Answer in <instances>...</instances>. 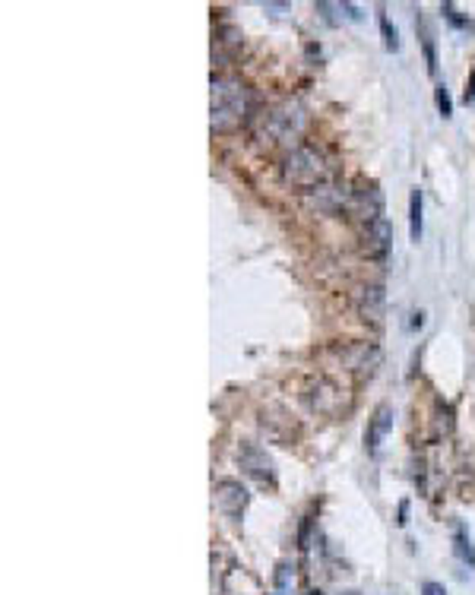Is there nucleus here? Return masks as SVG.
Returning <instances> with one entry per match:
<instances>
[{
  "label": "nucleus",
  "mask_w": 475,
  "mask_h": 595,
  "mask_svg": "<svg viewBox=\"0 0 475 595\" xmlns=\"http://www.w3.org/2000/svg\"><path fill=\"white\" fill-rule=\"evenodd\" d=\"M339 361L352 374H374L380 364V349L374 342H349L339 349Z\"/></svg>",
  "instance_id": "nucleus-5"
},
{
  "label": "nucleus",
  "mask_w": 475,
  "mask_h": 595,
  "mask_svg": "<svg viewBox=\"0 0 475 595\" xmlns=\"http://www.w3.org/2000/svg\"><path fill=\"white\" fill-rule=\"evenodd\" d=\"M349 197L352 190H345V187H336V184H320L314 187V190H308V203L314 206L317 212H339V209H349Z\"/></svg>",
  "instance_id": "nucleus-8"
},
{
  "label": "nucleus",
  "mask_w": 475,
  "mask_h": 595,
  "mask_svg": "<svg viewBox=\"0 0 475 595\" xmlns=\"http://www.w3.org/2000/svg\"><path fill=\"white\" fill-rule=\"evenodd\" d=\"M396 516H400V520H396L400 526H406V522H409V504H406V500L400 504V513H396Z\"/></svg>",
  "instance_id": "nucleus-20"
},
{
  "label": "nucleus",
  "mask_w": 475,
  "mask_h": 595,
  "mask_svg": "<svg viewBox=\"0 0 475 595\" xmlns=\"http://www.w3.org/2000/svg\"><path fill=\"white\" fill-rule=\"evenodd\" d=\"M250 92L241 80L234 76H213V92H209V114H213V130L228 133L248 117Z\"/></svg>",
  "instance_id": "nucleus-1"
},
{
  "label": "nucleus",
  "mask_w": 475,
  "mask_h": 595,
  "mask_svg": "<svg viewBox=\"0 0 475 595\" xmlns=\"http://www.w3.org/2000/svg\"><path fill=\"white\" fill-rule=\"evenodd\" d=\"M441 13H444V16H447V20H450V22H453V26H456V29H462V26H469V22H466V20H462V16H460V13H456V7H453V3H444V7H441Z\"/></svg>",
  "instance_id": "nucleus-17"
},
{
  "label": "nucleus",
  "mask_w": 475,
  "mask_h": 595,
  "mask_svg": "<svg viewBox=\"0 0 475 595\" xmlns=\"http://www.w3.org/2000/svg\"><path fill=\"white\" fill-rule=\"evenodd\" d=\"M409 238L412 241L421 238V190L419 187L409 193Z\"/></svg>",
  "instance_id": "nucleus-13"
},
{
  "label": "nucleus",
  "mask_w": 475,
  "mask_h": 595,
  "mask_svg": "<svg viewBox=\"0 0 475 595\" xmlns=\"http://www.w3.org/2000/svg\"><path fill=\"white\" fill-rule=\"evenodd\" d=\"M355 308H359V314L365 317V320H374L377 323L380 317H384V288L380 285H361L355 288Z\"/></svg>",
  "instance_id": "nucleus-11"
},
{
  "label": "nucleus",
  "mask_w": 475,
  "mask_h": 595,
  "mask_svg": "<svg viewBox=\"0 0 475 595\" xmlns=\"http://www.w3.org/2000/svg\"><path fill=\"white\" fill-rule=\"evenodd\" d=\"M380 32H384V45L386 51H400V35H396V29L390 26V16L380 10Z\"/></svg>",
  "instance_id": "nucleus-14"
},
{
  "label": "nucleus",
  "mask_w": 475,
  "mask_h": 595,
  "mask_svg": "<svg viewBox=\"0 0 475 595\" xmlns=\"http://www.w3.org/2000/svg\"><path fill=\"white\" fill-rule=\"evenodd\" d=\"M393 405L390 402H380L377 409H374V415L368 418V434H365V444H368V450H377L380 444H384V437L390 434V428H393Z\"/></svg>",
  "instance_id": "nucleus-10"
},
{
  "label": "nucleus",
  "mask_w": 475,
  "mask_h": 595,
  "mask_svg": "<svg viewBox=\"0 0 475 595\" xmlns=\"http://www.w3.org/2000/svg\"><path fill=\"white\" fill-rule=\"evenodd\" d=\"M216 504L228 520H241L244 506H248V488L234 479H222L216 481Z\"/></svg>",
  "instance_id": "nucleus-6"
},
{
  "label": "nucleus",
  "mask_w": 475,
  "mask_h": 595,
  "mask_svg": "<svg viewBox=\"0 0 475 595\" xmlns=\"http://www.w3.org/2000/svg\"><path fill=\"white\" fill-rule=\"evenodd\" d=\"M238 462H241V469L250 475V479L273 481V459L266 456V450H260V446L250 444V440H244V444L238 446Z\"/></svg>",
  "instance_id": "nucleus-7"
},
{
  "label": "nucleus",
  "mask_w": 475,
  "mask_h": 595,
  "mask_svg": "<svg viewBox=\"0 0 475 595\" xmlns=\"http://www.w3.org/2000/svg\"><path fill=\"white\" fill-rule=\"evenodd\" d=\"M437 108H441V114H444V117L453 114V102H450L447 86H437Z\"/></svg>",
  "instance_id": "nucleus-16"
},
{
  "label": "nucleus",
  "mask_w": 475,
  "mask_h": 595,
  "mask_svg": "<svg viewBox=\"0 0 475 595\" xmlns=\"http://www.w3.org/2000/svg\"><path fill=\"white\" fill-rule=\"evenodd\" d=\"M421 45H425V61H428V73H437V54H434V35L425 29L421 22Z\"/></svg>",
  "instance_id": "nucleus-15"
},
{
  "label": "nucleus",
  "mask_w": 475,
  "mask_h": 595,
  "mask_svg": "<svg viewBox=\"0 0 475 595\" xmlns=\"http://www.w3.org/2000/svg\"><path fill=\"white\" fill-rule=\"evenodd\" d=\"M349 212L361 222V225L384 219V197H380L377 184H361L359 190H352V197H349Z\"/></svg>",
  "instance_id": "nucleus-4"
},
{
  "label": "nucleus",
  "mask_w": 475,
  "mask_h": 595,
  "mask_svg": "<svg viewBox=\"0 0 475 595\" xmlns=\"http://www.w3.org/2000/svg\"><path fill=\"white\" fill-rule=\"evenodd\" d=\"M462 98H466V105H472V102H475V73L469 76V82H466V96H462Z\"/></svg>",
  "instance_id": "nucleus-19"
},
{
  "label": "nucleus",
  "mask_w": 475,
  "mask_h": 595,
  "mask_svg": "<svg viewBox=\"0 0 475 595\" xmlns=\"http://www.w3.org/2000/svg\"><path fill=\"white\" fill-rule=\"evenodd\" d=\"M304 121H308V114H304L301 105L298 102H282L279 108L269 111L266 133L273 140H295L298 133L304 130Z\"/></svg>",
  "instance_id": "nucleus-3"
},
{
  "label": "nucleus",
  "mask_w": 475,
  "mask_h": 595,
  "mask_svg": "<svg viewBox=\"0 0 475 595\" xmlns=\"http://www.w3.org/2000/svg\"><path fill=\"white\" fill-rule=\"evenodd\" d=\"M453 555L460 557L466 567H472L475 564V548H472V538H469L466 526H456V532H453Z\"/></svg>",
  "instance_id": "nucleus-12"
},
{
  "label": "nucleus",
  "mask_w": 475,
  "mask_h": 595,
  "mask_svg": "<svg viewBox=\"0 0 475 595\" xmlns=\"http://www.w3.org/2000/svg\"><path fill=\"white\" fill-rule=\"evenodd\" d=\"M282 178L295 187L314 190V187L326 184V178H330V165L320 158V152L310 149V146H295V149H289L282 156Z\"/></svg>",
  "instance_id": "nucleus-2"
},
{
  "label": "nucleus",
  "mask_w": 475,
  "mask_h": 595,
  "mask_svg": "<svg viewBox=\"0 0 475 595\" xmlns=\"http://www.w3.org/2000/svg\"><path fill=\"white\" fill-rule=\"evenodd\" d=\"M421 595H447V589H444L441 582H425V586H421Z\"/></svg>",
  "instance_id": "nucleus-18"
},
{
  "label": "nucleus",
  "mask_w": 475,
  "mask_h": 595,
  "mask_svg": "<svg viewBox=\"0 0 475 595\" xmlns=\"http://www.w3.org/2000/svg\"><path fill=\"white\" fill-rule=\"evenodd\" d=\"M361 238H365L368 257H377V260H384L386 253H390V241H393L390 222L377 219V222H368V225H361Z\"/></svg>",
  "instance_id": "nucleus-9"
}]
</instances>
